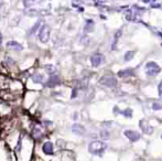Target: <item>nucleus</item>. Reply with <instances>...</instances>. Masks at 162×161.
<instances>
[{"label": "nucleus", "mask_w": 162, "mask_h": 161, "mask_svg": "<svg viewBox=\"0 0 162 161\" xmlns=\"http://www.w3.org/2000/svg\"><path fill=\"white\" fill-rule=\"evenodd\" d=\"M107 148V145L103 141H92V143L88 145V151L93 155H101L105 149Z\"/></svg>", "instance_id": "nucleus-1"}, {"label": "nucleus", "mask_w": 162, "mask_h": 161, "mask_svg": "<svg viewBox=\"0 0 162 161\" xmlns=\"http://www.w3.org/2000/svg\"><path fill=\"white\" fill-rule=\"evenodd\" d=\"M160 71H161V68L156 62H148L146 64V73L148 76H155V75L159 74Z\"/></svg>", "instance_id": "nucleus-2"}, {"label": "nucleus", "mask_w": 162, "mask_h": 161, "mask_svg": "<svg viewBox=\"0 0 162 161\" xmlns=\"http://www.w3.org/2000/svg\"><path fill=\"white\" fill-rule=\"evenodd\" d=\"M50 39V27L48 25H44L41 27L40 31H39V40L42 43H46Z\"/></svg>", "instance_id": "nucleus-3"}, {"label": "nucleus", "mask_w": 162, "mask_h": 161, "mask_svg": "<svg viewBox=\"0 0 162 161\" xmlns=\"http://www.w3.org/2000/svg\"><path fill=\"white\" fill-rule=\"evenodd\" d=\"M100 84L104 85V86L112 87V88H114V87L117 86V80H116L114 76L107 75V76H104V77L100 78Z\"/></svg>", "instance_id": "nucleus-4"}, {"label": "nucleus", "mask_w": 162, "mask_h": 161, "mask_svg": "<svg viewBox=\"0 0 162 161\" xmlns=\"http://www.w3.org/2000/svg\"><path fill=\"white\" fill-rule=\"evenodd\" d=\"M125 136L130 140L132 143L135 141H138L140 139V134L138 131H135V130H125Z\"/></svg>", "instance_id": "nucleus-5"}, {"label": "nucleus", "mask_w": 162, "mask_h": 161, "mask_svg": "<svg viewBox=\"0 0 162 161\" xmlns=\"http://www.w3.org/2000/svg\"><path fill=\"white\" fill-rule=\"evenodd\" d=\"M139 126H140L141 130L144 131V134H147V135H151V134L153 132V127L150 126L146 120H140V121H139Z\"/></svg>", "instance_id": "nucleus-6"}, {"label": "nucleus", "mask_w": 162, "mask_h": 161, "mask_svg": "<svg viewBox=\"0 0 162 161\" xmlns=\"http://www.w3.org/2000/svg\"><path fill=\"white\" fill-rule=\"evenodd\" d=\"M103 57L104 56L99 54V53H96V54H94V55L91 56V63H92V65H93L94 68H98L100 65V63L103 62Z\"/></svg>", "instance_id": "nucleus-7"}, {"label": "nucleus", "mask_w": 162, "mask_h": 161, "mask_svg": "<svg viewBox=\"0 0 162 161\" xmlns=\"http://www.w3.org/2000/svg\"><path fill=\"white\" fill-rule=\"evenodd\" d=\"M72 131L76 134V135H78V136H82V135H84L85 132H86V129L84 128V126H82L80 124H74L72 126Z\"/></svg>", "instance_id": "nucleus-8"}, {"label": "nucleus", "mask_w": 162, "mask_h": 161, "mask_svg": "<svg viewBox=\"0 0 162 161\" xmlns=\"http://www.w3.org/2000/svg\"><path fill=\"white\" fill-rule=\"evenodd\" d=\"M60 84V76L59 75H51L50 80H48V83H46V86L48 87H54L56 85H59Z\"/></svg>", "instance_id": "nucleus-9"}, {"label": "nucleus", "mask_w": 162, "mask_h": 161, "mask_svg": "<svg viewBox=\"0 0 162 161\" xmlns=\"http://www.w3.org/2000/svg\"><path fill=\"white\" fill-rule=\"evenodd\" d=\"M42 149H43V152L45 155H52L53 153V143L48 141L43 145Z\"/></svg>", "instance_id": "nucleus-10"}, {"label": "nucleus", "mask_w": 162, "mask_h": 161, "mask_svg": "<svg viewBox=\"0 0 162 161\" xmlns=\"http://www.w3.org/2000/svg\"><path fill=\"white\" fill-rule=\"evenodd\" d=\"M7 46L10 48V49L14 50V51H21V50L23 49L22 45L19 44L18 42H16V41H9V42L7 43Z\"/></svg>", "instance_id": "nucleus-11"}, {"label": "nucleus", "mask_w": 162, "mask_h": 161, "mask_svg": "<svg viewBox=\"0 0 162 161\" xmlns=\"http://www.w3.org/2000/svg\"><path fill=\"white\" fill-rule=\"evenodd\" d=\"M32 136L34 137L35 139H39V138H41L43 136V131H42V129L39 126H35L33 128V130H32Z\"/></svg>", "instance_id": "nucleus-12"}, {"label": "nucleus", "mask_w": 162, "mask_h": 161, "mask_svg": "<svg viewBox=\"0 0 162 161\" xmlns=\"http://www.w3.org/2000/svg\"><path fill=\"white\" fill-rule=\"evenodd\" d=\"M118 75L119 76H131V75H133V70H129V68H127V70H124V71H119L118 72Z\"/></svg>", "instance_id": "nucleus-13"}, {"label": "nucleus", "mask_w": 162, "mask_h": 161, "mask_svg": "<svg viewBox=\"0 0 162 161\" xmlns=\"http://www.w3.org/2000/svg\"><path fill=\"white\" fill-rule=\"evenodd\" d=\"M31 78L34 83H42L44 80V76L41 74H37V75H32Z\"/></svg>", "instance_id": "nucleus-14"}, {"label": "nucleus", "mask_w": 162, "mask_h": 161, "mask_svg": "<svg viewBox=\"0 0 162 161\" xmlns=\"http://www.w3.org/2000/svg\"><path fill=\"white\" fill-rule=\"evenodd\" d=\"M94 28V21L93 20H87L86 25H85V31L86 32H92Z\"/></svg>", "instance_id": "nucleus-15"}, {"label": "nucleus", "mask_w": 162, "mask_h": 161, "mask_svg": "<svg viewBox=\"0 0 162 161\" xmlns=\"http://www.w3.org/2000/svg\"><path fill=\"white\" fill-rule=\"evenodd\" d=\"M44 70H45V72H48V73H50V74H54V72H55V66L52 65V64H48V65L44 66Z\"/></svg>", "instance_id": "nucleus-16"}, {"label": "nucleus", "mask_w": 162, "mask_h": 161, "mask_svg": "<svg viewBox=\"0 0 162 161\" xmlns=\"http://www.w3.org/2000/svg\"><path fill=\"white\" fill-rule=\"evenodd\" d=\"M136 54V52L135 51H127L125 54V61L126 62H128V61H130L131 59L133 57V55Z\"/></svg>", "instance_id": "nucleus-17"}, {"label": "nucleus", "mask_w": 162, "mask_h": 161, "mask_svg": "<svg viewBox=\"0 0 162 161\" xmlns=\"http://www.w3.org/2000/svg\"><path fill=\"white\" fill-rule=\"evenodd\" d=\"M121 37V30H119V31H117V33L115 34V40H114V43H112V50H116V44H117V42H118V38Z\"/></svg>", "instance_id": "nucleus-18"}, {"label": "nucleus", "mask_w": 162, "mask_h": 161, "mask_svg": "<svg viewBox=\"0 0 162 161\" xmlns=\"http://www.w3.org/2000/svg\"><path fill=\"white\" fill-rule=\"evenodd\" d=\"M21 148H22V137L20 136L18 139V143H17V147H16V152L17 153H20L21 151Z\"/></svg>", "instance_id": "nucleus-19"}, {"label": "nucleus", "mask_w": 162, "mask_h": 161, "mask_svg": "<svg viewBox=\"0 0 162 161\" xmlns=\"http://www.w3.org/2000/svg\"><path fill=\"white\" fill-rule=\"evenodd\" d=\"M40 25H41V21H37V23H35V25H33V27L31 28V30H30V32H29V34H30V35H31V34H33V33H34V32L37 31V29H39V27H40Z\"/></svg>", "instance_id": "nucleus-20"}, {"label": "nucleus", "mask_w": 162, "mask_h": 161, "mask_svg": "<svg viewBox=\"0 0 162 161\" xmlns=\"http://www.w3.org/2000/svg\"><path fill=\"white\" fill-rule=\"evenodd\" d=\"M152 108H153L155 111H159V109H161V108H162V103H161V102H156V103L152 105Z\"/></svg>", "instance_id": "nucleus-21"}, {"label": "nucleus", "mask_w": 162, "mask_h": 161, "mask_svg": "<svg viewBox=\"0 0 162 161\" xmlns=\"http://www.w3.org/2000/svg\"><path fill=\"white\" fill-rule=\"evenodd\" d=\"M123 114L125 115L126 117H131L132 116V111L131 109H126L125 112H123Z\"/></svg>", "instance_id": "nucleus-22"}, {"label": "nucleus", "mask_w": 162, "mask_h": 161, "mask_svg": "<svg viewBox=\"0 0 162 161\" xmlns=\"http://www.w3.org/2000/svg\"><path fill=\"white\" fill-rule=\"evenodd\" d=\"M100 135H101V138H104V139H108L109 138V132H107V131H101L100 132Z\"/></svg>", "instance_id": "nucleus-23"}, {"label": "nucleus", "mask_w": 162, "mask_h": 161, "mask_svg": "<svg viewBox=\"0 0 162 161\" xmlns=\"http://www.w3.org/2000/svg\"><path fill=\"white\" fill-rule=\"evenodd\" d=\"M159 93H160V96L162 97V80L160 82V85H159Z\"/></svg>", "instance_id": "nucleus-24"}, {"label": "nucleus", "mask_w": 162, "mask_h": 161, "mask_svg": "<svg viewBox=\"0 0 162 161\" xmlns=\"http://www.w3.org/2000/svg\"><path fill=\"white\" fill-rule=\"evenodd\" d=\"M73 93H74V94H73V95H72V97H73V98H74L75 96H76V95H77V93H76V89H74V91H73Z\"/></svg>", "instance_id": "nucleus-25"}, {"label": "nucleus", "mask_w": 162, "mask_h": 161, "mask_svg": "<svg viewBox=\"0 0 162 161\" xmlns=\"http://www.w3.org/2000/svg\"><path fill=\"white\" fill-rule=\"evenodd\" d=\"M2 43V35H1V33H0V45Z\"/></svg>", "instance_id": "nucleus-26"}, {"label": "nucleus", "mask_w": 162, "mask_h": 161, "mask_svg": "<svg viewBox=\"0 0 162 161\" xmlns=\"http://www.w3.org/2000/svg\"><path fill=\"white\" fill-rule=\"evenodd\" d=\"M161 138H162V136H161Z\"/></svg>", "instance_id": "nucleus-27"}]
</instances>
